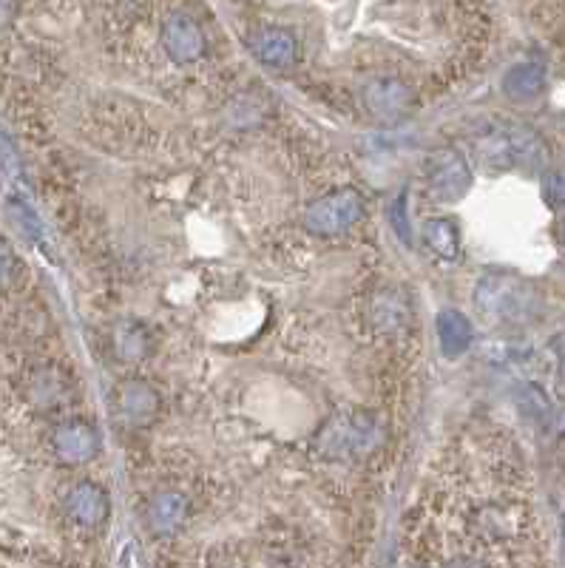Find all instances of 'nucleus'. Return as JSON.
Here are the masks:
<instances>
[{
    "label": "nucleus",
    "mask_w": 565,
    "mask_h": 568,
    "mask_svg": "<svg viewBox=\"0 0 565 568\" xmlns=\"http://www.w3.org/2000/svg\"><path fill=\"white\" fill-rule=\"evenodd\" d=\"M162 46L177 63H196L205 54V35L188 15H171L162 26Z\"/></svg>",
    "instance_id": "obj_9"
},
{
    "label": "nucleus",
    "mask_w": 565,
    "mask_h": 568,
    "mask_svg": "<svg viewBox=\"0 0 565 568\" xmlns=\"http://www.w3.org/2000/svg\"><path fill=\"white\" fill-rule=\"evenodd\" d=\"M54 452L63 463H86L100 452V438L89 424L71 421L54 432Z\"/></svg>",
    "instance_id": "obj_10"
},
{
    "label": "nucleus",
    "mask_w": 565,
    "mask_h": 568,
    "mask_svg": "<svg viewBox=\"0 0 565 568\" xmlns=\"http://www.w3.org/2000/svg\"><path fill=\"white\" fill-rule=\"evenodd\" d=\"M361 100H364V106H367V111H370L375 120L395 123V120H401L409 111V106H412V91H409L401 80L378 77V80H370V83L364 86Z\"/></svg>",
    "instance_id": "obj_6"
},
{
    "label": "nucleus",
    "mask_w": 565,
    "mask_h": 568,
    "mask_svg": "<svg viewBox=\"0 0 565 568\" xmlns=\"http://www.w3.org/2000/svg\"><path fill=\"white\" fill-rule=\"evenodd\" d=\"M15 15V0H0V29Z\"/></svg>",
    "instance_id": "obj_21"
},
{
    "label": "nucleus",
    "mask_w": 565,
    "mask_h": 568,
    "mask_svg": "<svg viewBox=\"0 0 565 568\" xmlns=\"http://www.w3.org/2000/svg\"><path fill=\"white\" fill-rule=\"evenodd\" d=\"M477 151L483 160L514 165V162H529L540 151V142L537 134L523 125H492L486 134L477 137Z\"/></svg>",
    "instance_id": "obj_4"
},
{
    "label": "nucleus",
    "mask_w": 565,
    "mask_h": 568,
    "mask_svg": "<svg viewBox=\"0 0 565 568\" xmlns=\"http://www.w3.org/2000/svg\"><path fill=\"white\" fill-rule=\"evenodd\" d=\"M378 421L367 412H347L336 421H330L327 429L318 435V449L327 458L338 461H353L367 455L372 446L378 444Z\"/></svg>",
    "instance_id": "obj_2"
},
{
    "label": "nucleus",
    "mask_w": 565,
    "mask_h": 568,
    "mask_svg": "<svg viewBox=\"0 0 565 568\" xmlns=\"http://www.w3.org/2000/svg\"><path fill=\"white\" fill-rule=\"evenodd\" d=\"M15 270H18V259H15L12 248H9V245H6V242L0 239V284L12 282Z\"/></svg>",
    "instance_id": "obj_19"
},
{
    "label": "nucleus",
    "mask_w": 565,
    "mask_h": 568,
    "mask_svg": "<svg viewBox=\"0 0 565 568\" xmlns=\"http://www.w3.org/2000/svg\"><path fill=\"white\" fill-rule=\"evenodd\" d=\"M250 52L270 69H287L296 60V40L284 29H259L250 35Z\"/></svg>",
    "instance_id": "obj_11"
},
{
    "label": "nucleus",
    "mask_w": 565,
    "mask_h": 568,
    "mask_svg": "<svg viewBox=\"0 0 565 568\" xmlns=\"http://www.w3.org/2000/svg\"><path fill=\"white\" fill-rule=\"evenodd\" d=\"M438 338L446 358H458L472 344V324L460 310H441L438 313Z\"/></svg>",
    "instance_id": "obj_14"
},
{
    "label": "nucleus",
    "mask_w": 565,
    "mask_h": 568,
    "mask_svg": "<svg viewBox=\"0 0 565 568\" xmlns=\"http://www.w3.org/2000/svg\"><path fill=\"white\" fill-rule=\"evenodd\" d=\"M114 350H117V355H120L123 361H137V358H142L145 350H148L145 330H142L140 324H134V321H123V324L117 327V333H114Z\"/></svg>",
    "instance_id": "obj_17"
},
{
    "label": "nucleus",
    "mask_w": 565,
    "mask_h": 568,
    "mask_svg": "<svg viewBox=\"0 0 565 568\" xmlns=\"http://www.w3.org/2000/svg\"><path fill=\"white\" fill-rule=\"evenodd\" d=\"M426 179H429V188H432V194L438 196V199L455 202V199H460V196L469 191L472 171H469V165L463 160V154H458L455 148H443V151H438L429 160Z\"/></svg>",
    "instance_id": "obj_5"
},
{
    "label": "nucleus",
    "mask_w": 565,
    "mask_h": 568,
    "mask_svg": "<svg viewBox=\"0 0 565 568\" xmlns=\"http://www.w3.org/2000/svg\"><path fill=\"white\" fill-rule=\"evenodd\" d=\"M66 515L71 517L74 526H80L86 532H97L108 517L106 489L91 483V480L71 486L69 495H66Z\"/></svg>",
    "instance_id": "obj_7"
},
{
    "label": "nucleus",
    "mask_w": 565,
    "mask_h": 568,
    "mask_svg": "<svg viewBox=\"0 0 565 568\" xmlns=\"http://www.w3.org/2000/svg\"><path fill=\"white\" fill-rule=\"evenodd\" d=\"M188 517V500L177 492H162L151 503V523L159 534L177 532Z\"/></svg>",
    "instance_id": "obj_15"
},
{
    "label": "nucleus",
    "mask_w": 565,
    "mask_h": 568,
    "mask_svg": "<svg viewBox=\"0 0 565 568\" xmlns=\"http://www.w3.org/2000/svg\"><path fill=\"white\" fill-rule=\"evenodd\" d=\"M563 245H565V216H563Z\"/></svg>",
    "instance_id": "obj_22"
},
{
    "label": "nucleus",
    "mask_w": 565,
    "mask_h": 568,
    "mask_svg": "<svg viewBox=\"0 0 565 568\" xmlns=\"http://www.w3.org/2000/svg\"><path fill=\"white\" fill-rule=\"evenodd\" d=\"M114 407H117V415H120L128 426H145L157 418L159 398L151 384L131 378V381H123V384L117 387Z\"/></svg>",
    "instance_id": "obj_8"
},
{
    "label": "nucleus",
    "mask_w": 565,
    "mask_h": 568,
    "mask_svg": "<svg viewBox=\"0 0 565 568\" xmlns=\"http://www.w3.org/2000/svg\"><path fill=\"white\" fill-rule=\"evenodd\" d=\"M477 310L497 324L526 321L537 310V293L526 279L512 273H489L475 290Z\"/></svg>",
    "instance_id": "obj_1"
},
{
    "label": "nucleus",
    "mask_w": 565,
    "mask_h": 568,
    "mask_svg": "<svg viewBox=\"0 0 565 568\" xmlns=\"http://www.w3.org/2000/svg\"><path fill=\"white\" fill-rule=\"evenodd\" d=\"M372 324L381 333H398L409 324V304L398 290H381L372 299Z\"/></svg>",
    "instance_id": "obj_13"
},
{
    "label": "nucleus",
    "mask_w": 565,
    "mask_h": 568,
    "mask_svg": "<svg viewBox=\"0 0 565 568\" xmlns=\"http://www.w3.org/2000/svg\"><path fill=\"white\" fill-rule=\"evenodd\" d=\"M392 225H395V231H398V236L404 239V242H409L412 239V225H409V216H407V191H404V196H398V202L392 205Z\"/></svg>",
    "instance_id": "obj_18"
},
{
    "label": "nucleus",
    "mask_w": 565,
    "mask_h": 568,
    "mask_svg": "<svg viewBox=\"0 0 565 568\" xmlns=\"http://www.w3.org/2000/svg\"><path fill=\"white\" fill-rule=\"evenodd\" d=\"M546 194H548V199L551 202H565V168L563 171H554L551 177H548V182H546Z\"/></svg>",
    "instance_id": "obj_20"
},
{
    "label": "nucleus",
    "mask_w": 565,
    "mask_h": 568,
    "mask_svg": "<svg viewBox=\"0 0 565 568\" xmlns=\"http://www.w3.org/2000/svg\"><path fill=\"white\" fill-rule=\"evenodd\" d=\"M543 89H546V71H543V66H537V63H517L503 77L506 97L517 100V103H526V100L540 97Z\"/></svg>",
    "instance_id": "obj_12"
},
{
    "label": "nucleus",
    "mask_w": 565,
    "mask_h": 568,
    "mask_svg": "<svg viewBox=\"0 0 565 568\" xmlns=\"http://www.w3.org/2000/svg\"><path fill=\"white\" fill-rule=\"evenodd\" d=\"M426 245L432 248V253H438L441 259H455L460 250L458 228L449 219H429L424 225Z\"/></svg>",
    "instance_id": "obj_16"
},
{
    "label": "nucleus",
    "mask_w": 565,
    "mask_h": 568,
    "mask_svg": "<svg viewBox=\"0 0 565 568\" xmlns=\"http://www.w3.org/2000/svg\"><path fill=\"white\" fill-rule=\"evenodd\" d=\"M563 534H565V517H563Z\"/></svg>",
    "instance_id": "obj_23"
},
{
    "label": "nucleus",
    "mask_w": 565,
    "mask_h": 568,
    "mask_svg": "<svg viewBox=\"0 0 565 568\" xmlns=\"http://www.w3.org/2000/svg\"><path fill=\"white\" fill-rule=\"evenodd\" d=\"M364 216V199L358 191H336V194L321 196L310 205L304 216L307 228L318 236H336L347 233Z\"/></svg>",
    "instance_id": "obj_3"
}]
</instances>
